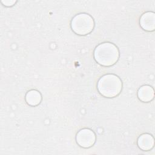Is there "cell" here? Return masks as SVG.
I'll return each instance as SVG.
<instances>
[{
    "label": "cell",
    "mask_w": 155,
    "mask_h": 155,
    "mask_svg": "<svg viewBox=\"0 0 155 155\" xmlns=\"http://www.w3.org/2000/svg\"><path fill=\"white\" fill-rule=\"evenodd\" d=\"M94 27L93 18L87 13H79L74 16L71 21L72 30L78 35H86L92 31Z\"/></svg>",
    "instance_id": "3957f363"
},
{
    "label": "cell",
    "mask_w": 155,
    "mask_h": 155,
    "mask_svg": "<svg viewBox=\"0 0 155 155\" xmlns=\"http://www.w3.org/2000/svg\"><path fill=\"white\" fill-rule=\"evenodd\" d=\"M139 24L145 30L152 31L155 28V14L154 12H148L144 13L140 18Z\"/></svg>",
    "instance_id": "5b68a950"
},
{
    "label": "cell",
    "mask_w": 155,
    "mask_h": 155,
    "mask_svg": "<svg viewBox=\"0 0 155 155\" xmlns=\"http://www.w3.org/2000/svg\"><path fill=\"white\" fill-rule=\"evenodd\" d=\"M77 143L81 147L87 148L92 147L96 142V134L88 128L79 130L76 136Z\"/></svg>",
    "instance_id": "277c9868"
},
{
    "label": "cell",
    "mask_w": 155,
    "mask_h": 155,
    "mask_svg": "<svg viewBox=\"0 0 155 155\" xmlns=\"http://www.w3.org/2000/svg\"><path fill=\"white\" fill-rule=\"evenodd\" d=\"M16 1H12V0H7V1H1V2L6 7H12L15 4Z\"/></svg>",
    "instance_id": "9c48e42d"
},
{
    "label": "cell",
    "mask_w": 155,
    "mask_h": 155,
    "mask_svg": "<svg viewBox=\"0 0 155 155\" xmlns=\"http://www.w3.org/2000/svg\"><path fill=\"white\" fill-rule=\"evenodd\" d=\"M94 58L100 65L105 67L111 66L119 59V51L114 44L111 42H104L96 47Z\"/></svg>",
    "instance_id": "6da1fadb"
},
{
    "label": "cell",
    "mask_w": 155,
    "mask_h": 155,
    "mask_svg": "<svg viewBox=\"0 0 155 155\" xmlns=\"http://www.w3.org/2000/svg\"><path fill=\"white\" fill-rule=\"evenodd\" d=\"M25 101L28 105L35 107L39 105L42 101L41 94L36 90H31L26 93Z\"/></svg>",
    "instance_id": "ba28073f"
},
{
    "label": "cell",
    "mask_w": 155,
    "mask_h": 155,
    "mask_svg": "<svg viewBox=\"0 0 155 155\" xmlns=\"http://www.w3.org/2000/svg\"><path fill=\"white\" fill-rule=\"evenodd\" d=\"M154 91L153 87L145 85L142 86L137 91V96L140 101L144 102H148L154 99Z\"/></svg>",
    "instance_id": "52a82bcc"
},
{
    "label": "cell",
    "mask_w": 155,
    "mask_h": 155,
    "mask_svg": "<svg viewBox=\"0 0 155 155\" xmlns=\"http://www.w3.org/2000/svg\"><path fill=\"white\" fill-rule=\"evenodd\" d=\"M154 144V137L148 133H145L140 135L137 139V145L139 148L143 151H149L151 150Z\"/></svg>",
    "instance_id": "8992f818"
},
{
    "label": "cell",
    "mask_w": 155,
    "mask_h": 155,
    "mask_svg": "<svg viewBox=\"0 0 155 155\" xmlns=\"http://www.w3.org/2000/svg\"><path fill=\"white\" fill-rule=\"evenodd\" d=\"M97 87L99 93L103 96L114 97L120 93L122 83L117 76L113 74H107L100 78Z\"/></svg>",
    "instance_id": "7a4b0ae2"
}]
</instances>
